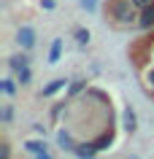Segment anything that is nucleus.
<instances>
[{"instance_id": "20", "label": "nucleus", "mask_w": 154, "mask_h": 159, "mask_svg": "<svg viewBox=\"0 0 154 159\" xmlns=\"http://www.w3.org/2000/svg\"><path fill=\"white\" fill-rule=\"evenodd\" d=\"M43 8H54V0H43Z\"/></svg>"}, {"instance_id": "13", "label": "nucleus", "mask_w": 154, "mask_h": 159, "mask_svg": "<svg viewBox=\"0 0 154 159\" xmlns=\"http://www.w3.org/2000/svg\"><path fill=\"white\" fill-rule=\"evenodd\" d=\"M19 81H22V84H27V81H30V70H27V67H22V70H19Z\"/></svg>"}, {"instance_id": "1", "label": "nucleus", "mask_w": 154, "mask_h": 159, "mask_svg": "<svg viewBox=\"0 0 154 159\" xmlns=\"http://www.w3.org/2000/svg\"><path fill=\"white\" fill-rule=\"evenodd\" d=\"M130 3H133V0H130ZM130 3H127V0H114L111 11H114V16L119 19V22H130V19H133V14H130Z\"/></svg>"}, {"instance_id": "5", "label": "nucleus", "mask_w": 154, "mask_h": 159, "mask_svg": "<svg viewBox=\"0 0 154 159\" xmlns=\"http://www.w3.org/2000/svg\"><path fill=\"white\" fill-rule=\"evenodd\" d=\"M62 86H65V78H60V81H51L49 86H46V89H43V94H46V97H49V94H57L62 89Z\"/></svg>"}, {"instance_id": "14", "label": "nucleus", "mask_w": 154, "mask_h": 159, "mask_svg": "<svg viewBox=\"0 0 154 159\" xmlns=\"http://www.w3.org/2000/svg\"><path fill=\"white\" fill-rule=\"evenodd\" d=\"M60 146H62V148H73V143H70L68 135H60Z\"/></svg>"}, {"instance_id": "2", "label": "nucleus", "mask_w": 154, "mask_h": 159, "mask_svg": "<svg viewBox=\"0 0 154 159\" xmlns=\"http://www.w3.org/2000/svg\"><path fill=\"white\" fill-rule=\"evenodd\" d=\"M19 43H22L25 49H33V43H35V33L30 30V27H22V30H19Z\"/></svg>"}, {"instance_id": "18", "label": "nucleus", "mask_w": 154, "mask_h": 159, "mask_svg": "<svg viewBox=\"0 0 154 159\" xmlns=\"http://www.w3.org/2000/svg\"><path fill=\"white\" fill-rule=\"evenodd\" d=\"M81 86H84V81H76V84H73V89H70V94H76V92H81Z\"/></svg>"}, {"instance_id": "11", "label": "nucleus", "mask_w": 154, "mask_h": 159, "mask_svg": "<svg viewBox=\"0 0 154 159\" xmlns=\"http://www.w3.org/2000/svg\"><path fill=\"white\" fill-rule=\"evenodd\" d=\"M76 41L81 43V46H84V43L89 41V33H86V30H76Z\"/></svg>"}, {"instance_id": "19", "label": "nucleus", "mask_w": 154, "mask_h": 159, "mask_svg": "<svg viewBox=\"0 0 154 159\" xmlns=\"http://www.w3.org/2000/svg\"><path fill=\"white\" fill-rule=\"evenodd\" d=\"M11 116H14V113H11V108H3V121H11Z\"/></svg>"}, {"instance_id": "16", "label": "nucleus", "mask_w": 154, "mask_h": 159, "mask_svg": "<svg viewBox=\"0 0 154 159\" xmlns=\"http://www.w3.org/2000/svg\"><path fill=\"white\" fill-rule=\"evenodd\" d=\"M0 159H8V143L0 146Z\"/></svg>"}, {"instance_id": "17", "label": "nucleus", "mask_w": 154, "mask_h": 159, "mask_svg": "<svg viewBox=\"0 0 154 159\" xmlns=\"http://www.w3.org/2000/svg\"><path fill=\"white\" fill-rule=\"evenodd\" d=\"M81 6H84L86 11H92V8H95V0H81Z\"/></svg>"}, {"instance_id": "10", "label": "nucleus", "mask_w": 154, "mask_h": 159, "mask_svg": "<svg viewBox=\"0 0 154 159\" xmlns=\"http://www.w3.org/2000/svg\"><path fill=\"white\" fill-rule=\"evenodd\" d=\"M124 124H127V129H130V132L135 129V113H133V111H127V116H124Z\"/></svg>"}, {"instance_id": "15", "label": "nucleus", "mask_w": 154, "mask_h": 159, "mask_svg": "<svg viewBox=\"0 0 154 159\" xmlns=\"http://www.w3.org/2000/svg\"><path fill=\"white\" fill-rule=\"evenodd\" d=\"M154 0H133V6H138V8H146V6H152Z\"/></svg>"}, {"instance_id": "3", "label": "nucleus", "mask_w": 154, "mask_h": 159, "mask_svg": "<svg viewBox=\"0 0 154 159\" xmlns=\"http://www.w3.org/2000/svg\"><path fill=\"white\" fill-rule=\"evenodd\" d=\"M154 25V3L141 8V27H152Z\"/></svg>"}, {"instance_id": "21", "label": "nucleus", "mask_w": 154, "mask_h": 159, "mask_svg": "<svg viewBox=\"0 0 154 159\" xmlns=\"http://www.w3.org/2000/svg\"><path fill=\"white\" fill-rule=\"evenodd\" d=\"M38 159H51V157L46 154V151H43V154H38Z\"/></svg>"}, {"instance_id": "4", "label": "nucleus", "mask_w": 154, "mask_h": 159, "mask_svg": "<svg viewBox=\"0 0 154 159\" xmlns=\"http://www.w3.org/2000/svg\"><path fill=\"white\" fill-rule=\"evenodd\" d=\"M95 151H97V146H95V143H89V146H76V154H78L81 159H92Z\"/></svg>"}, {"instance_id": "12", "label": "nucleus", "mask_w": 154, "mask_h": 159, "mask_svg": "<svg viewBox=\"0 0 154 159\" xmlns=\"http://www.w3.org/2000/svg\"><path fill=\"white\" fill-rule=\"evenodd\" d=\"M3 92H6V94H14V92H16V89H14V81L6 78V81H3Z\"/></svg>"}, {"instance_id": "7", "label": "nucleus", "mask_w": 154, "mask_h": 159, "mask_svg": "<svg viewBox=\"0 0 154 159\" xmlns=\"http://www.w3.org/2000/svg\"><path fill=\"white\" fill-rule=\"evenodd\" d=\"M11 67H14V70L19 73L22 67H27V59H25V57H19V54H16V57H11Z\"/></svg>"}, {"instance_id": "6", "label": "nucleus", "mask_w": 154, "mask_h": 159, "mask_svg": "<svg viewBox=\"0 0 154 159\" xmlns=\"http://www.w3.org/2000/svg\"><path fill=\"white\" fill-rule=\"evenodd\" d=\"M60 51H62V41L57 38V41L51 43V54H49V62H57V59H60Z\"/></svg>"}, {"instance_id": "9", "label": "nucleus", "mask_w": 154, "mask_h": 159, "mask_svg": "<svg viewBox=\"0 0 154 159\" xmlns=\"http://www.w3.org/2000/svg\"><path fill=\"white\" fill-rule=\"evenodd\" d=\"M95 146H97V151L105 148V146H111V132H108V135H100V138L95 140Z\"/></svg>"}, {"instance_id": "8", "label": "nucleus", "mask_w": 154, "mask_h": 159, "mask_svg": "<svg viewBox=\"0 0 154 159\" xmlns=\"http://www.w3.org/2000/svg\"><path fill=\"white\" fill-rule=\"evenodd\" d=\"M25 148H27V151H35V154H43V151H46V146H43V143L30 140V143H25Z\"/></svg>"}, {"instance_id": "22", "label": "nucleus", "mask_w": 154, "mask_h": 159, "mask_svg": "<svg viewBox=\"0 0 154 159\" xmlns=\"http://www.w3.org/2000/svg\"><path fill=\"white\" fill-rule=\"evenodd\" d=\"M149 78H152V84H154V70H152V75H149Z\"/></svg>"}]
</instances>
